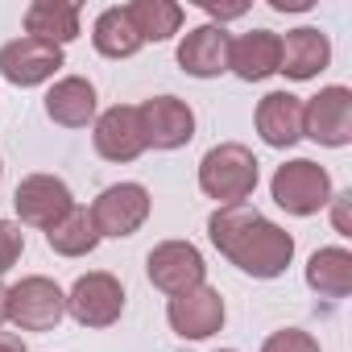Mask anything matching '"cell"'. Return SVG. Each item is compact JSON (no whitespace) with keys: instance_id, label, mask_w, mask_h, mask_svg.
Segmentation results:
<instances>
[{"instance_id":"cell-32","label":"cell","mask_w":352,"mask_h":352,"mask_svg":"<svg viewBox=\"0 0 352 352\" xmlns=\"http://www.w3.org/2000/svg\"><path fill=\"white\" fill-rule=\"evenodd\" d=\"M0 170H5V166H0Z\"/></svg>"},{"instance_id":"cell-16","label":"cell","mask_w":352,"mask_h":352,"mask_svg":"<svg viewBox=\"0 0 352 352\" xmlns=\"http://www.w3.org/2000/svg\"><path fill=\"white\" fill-rule=\"evenodd\" d=\"M327 63H331V42H327V34L302 25V30H290V34L282 38L278 71H282L286 79H298V83H302V79H315Z\"/></svg>"},{"instance_id":"cell-10","label":"cell","mask_w":352,"mask_h":352,"mask_svg":"<svg viewBox=\"0 0 352 352\" xmlns=\"http://www.w3.org/2000/svg\"><path fill=\"white\" fill-rule=\"evenodd\" d=\"M302 137L319 145H348L352 141V91L348 87H323L315 100L302 104Z\"/></svg>"},{"instance_id":"cell-27","label":"cell","mask_w":352,"mask_h":352,"mask_svg":"<svg viewBox=\"0 0 352 352\" xmlns=\"http://www.w3.org/2000/svg\"><path fill=\"white\" fill-rule=\"evenodd\" d=\"M204 13H208V17H216V21L224 25V21H232V17H245V13H249V5H216V0H204Z\"/></svg>"},{"instance_id":"cell-24","label":"cell","mask_w":352,"mask_h":352,"mask_svg":"<svg viewBox=\"0 0 352 352\" xmlns=\"http://www.w3.org/2000/svg\"><path fill=\"white\" fill-rule=\"evenodd\" d=\"M261 352H319V340L302 327H282L261 344Z\"/></svg>"},{"instance_id":"cell-18","label":"cell","mask_w":352,"mask_h":352,"mask_svg":"<svg viewBox=\"0 0 352 352\" xmlns=\"http://www.w3.org/2000/svg\"><path fill=\"white\" fill-rule=\"evenodd\" d=\"M25 38L50 42L63 50L71 38H79V5H71V0H34L25 9Z\"/></svg>"},{"instance_id":"cell-20","label":"cell","mask_w":352,"mask_h":352,"mask_svg":"<svg viewBox=\"0 0 352 352\" xmlns=\"http://www.w3.org/2000/svg\"><path fill=\"white\" fill-rule=\"evenodd\" d=\"M307 286L319 290L323 298H344L352 290V253L340 249V245L311 253V261H307Z\"/></svg>"},{"instance_id":"cell-26","label":"cell","mask_w":352,"mask_h":352,"mask_svg":"<svg viewBox=\"0 0 352 352\" xmlns=\"http://www.w3.org/2000/svg\"><path fill=\"white\" fill-rule=\"evenodd\" d=\"M331 220H336V232L340 236H352V191L331 195Z\"/></svg>"},{"instance_id":"cell-12","label":"cell","mask_w":352,"mask_h":352,"mask_svg":"<svg viewBox=\"0 0 352 352\" xmlns=\"http://www.w3.org/2000/svg\"><path fill=\"white\" fill-rule=\"evenodd\" d=\"M63 67V50L38 38H17L0 50V75L17 87H38L46 79H54V71Z\"/></svg>"},{"instance_id":"cell-22","label":"cell","mask_w":352,"mask_h":352,"mask_svg":"<svg viewBox=\"0 0 352 352\" xmlns=\"http://www.w3.org/2000/svg\"><path fill=\"white\" fill-rule=\"evenodd\" d=\"M124 13L141 34V42H166L183 25V9L174 0H133V5H124Z\"/></svg>"},{"instance_id":"cell-1","label":"cell","mask_w":352,"mask_h":352,"mask_svg":"<svg viewBox=\"0 0 352 352\" xmlns=\"http://www.w3.org/2000/svg\"><path fill=\"white\" fill-rule=\"evenodd\" d=\"M208 236L236 270H245L253 278H278V274H286V265L294 257V236L245 204L216 208L208 220Z\"/></svg>"},{"instance_id":"cell-5","label":"cell","mask_w":352,"mask_h":352,"mask_svg":"<svg viewBox=\"0 0 352 352\" xmlns=\"http://www.w3.org/2000/svg\"><path fill=\"white\" fill-rule=\"evenodd\" d=\"M145 274H149V282H153L157 290H166V294L174 298V294H183V290L204 286L208 265H204V253H199L191 241H162V245L149 249Z\"/></svg>"},{"instance_id":"cell-31","label":"cell","mask_w":352,"mask_h":352,"mask_svg":"<svg viewBox=\"0 0 352 352\" xmlns=\"http://www.w3.org/2000/svg\"><path fill=\"white\" fill-rule=\"evenodd\" d=\"M220 352H232V348H220Z\"/></svg>"},{"instance_id":"cell-7","label":"cell","mask_w":352,"mask_h":352,"mask_svg":"<svg viewBox=\"0 0 352 352\" xmlns=\"http://www.w3.org/2000/svg\"><path fill=\"white\" fill-rule=\"evenodd\" d=\"M67 315L83 327H112L124 315V286L104 270L83 274L67 294Z\"/></svg>"},{"instance_id":"cell-9","label":"cell","mask_w":352,"mask_h":352,"mask_svg":"<svg viewBox=\"0 0 352 352\" xmlns=\"http://www.w3.org/2000/svg\"><path fill=\"white\" fill-rule=\"evenodd\" d=\"M13 208L21 216V224H34V228H54L71 208V187L63 179H54V174H30V179L17 183L13 191Z\"/></svg>"},{"instance_id":"cell-28","label":"cell","mask_w":352,"mask_h":352,"mask_svg":"<svg viewBox=\"0 0 352 352\" xmlns=\"http://www.w3.org/2000/svg\"><path fill=\"white\" fill-rule=\"evenodd\" d=\"M270 9L274 13H307L311 0H270Z\"/></svg>"},{"instance_id":"cell-17","label":"cell","mask_w":352,"mask_h":352,"mask_svg":"<svg viewBox=\"0 0 352 352\" xmlns=\"http://www.w3.org/2000/svg\"><path fill=\"white\" fill-rule=\"evenodd\" d=\"M257 133L274 149H290L302 137V100L290 91H270L257 104Z\"/></svg>"},{"instance_id":"cell-21","label":"cell","mask_w":352,"mask_h":352,"mask_svg":"<svg viewBox=\"0 0 352 352\" xmlns=\"http://www.w3.org/2000/svg\"><path fill=\"white\" fill-rule=\"evenodd\" d=\"M46 245L58 257H87L100 245V232L91 224V212L87 208H71L54 228H46Z\"/></svg>"},{"instance_id":"cell-19","label":"cell","mask_w":352,"mask_h":352,"mask_svg":"<svg viewBox=\"0 0 352 352\" xmlns=\"http://www.w3.org/2000/svg\"><path fill=\"white\" fill-rule=\"evenodd\" d=\"M46 116L63 129H83L91 116H96V87L79 75H67L58 79L50 91H46Z\"/></svg>"},{"instance_id":"cell-11","label":"cell","mask_w":352,"mask_h":352,"mask_svg":"<svg viewBox=\"0 0 352 352\" xmlns=\"http://www.w3.org/2000/svg\"><path fill=\"white\" fill-rule=\"evenodd\" d=\"M166 319L174 327V336L183 340H208L224 327V298L216 286H195V290H183L174 294L170 307H166Z\"/></svg>"},{"instance_id":"cell-13","label":"cell","mask_w":352,"mask_h":352,"mask_svg":"<svg viewBox=\"0 0 352 352\" xmlns=\"http://www.w3.org/2000/svg\"><path fill=\"white\" fill-rule=\"evenodd\" d=\"M96 153L108 162H133L145 153V133L133 104H116L96 120Z\"/></svg>"},{"instance_id":"cell-6","label":"cell","mask_w":352,"mask_h":352,"mask_svg":"<svg viewBox=\"0 0 352 352\" xmlns=\"http://www.w3.org/2000/svg\"><path fill=\"white\" fill-rule=\"evenodd\" d=\"M149 208L153 199L141 183H112L91 204V224L100 236H133L149 220Z\"/></svg>"},{"instance_id":"cell-25","label":"cell","mask_w":352,"mask_h":352,"mask_svg":"<svg viewBox=\"0 0 352 352\" xmlns=\"http://www.w3.org/2000/svg\"><path fill=\"white\" fill-rule=\"evenodd\" d=\"M21 249H25V232L17 224H9V220H0V274H9L17 265Z\"/></svg>"},{"instance_id":"cell-15","label":"cell","mask_w":352,"mask_h":352,"mask_svg":"<svg viewBox=\"0 0 352 352\" xmlns=\"http://www.w3.org/2000/svg\"><path fill=\"white\" fill-rule=\"evenodd\" d=\"M278 54H282V38L274 30H249V34L232 38L228 71H236V79H245V83H261V79L278 75Z\"/></svg>"},{"instance_id":"cell-2","label":"cell","mask_w":352,"mask_h":352,"mask_svg":"<svg viewBox=\"0 0 352 352\" xmlns=\"http://www.w3.org/2000/svg\"><path fill=\"white\" fill-rule=\"evenodd\" d=\"M199 187L220 208L245 204L257 191V157H253V149L241 145V141L212 145L204 153V162H199Z\"/></svg>"},{"instance_id":"cell-4","label":"cell","mask_w":352,"mask_h":352,"mask_svg":"<svg viewBox=\"0 0 352 352\" xmlns=\"http://www.w3.org/2000/svg\"><path fill=\"white\" fill-rule=\"evenodd\" d=\"M270 191H274V204L290 216H315L319 208L331 204V179L311 157H294V162L278 166Z\"/></svg>"},{"instance_id":"cell-23","label":"cell","mask_w":352,"mask_h":352,"mask_svg":"<svg viewBox=\"0 0 352 352\" xmlns=\"http://www.w3.org/2000/svg\"><path fill=\"white\" fill-rule=\"evenodd\" d=\"M91 42H96V50H100L104 58H129V54H137V50L145 46V42H141V34L133 30V21H129L124 5H120V9H104V13L96 17Z\"/></svg>"},{"instance_id":"cell-29","label":"cell","mask_w":352,"mask_h":352,"mask_svg":"<svg viewBox=\"0 0 352 352\" xmlns=\"http://www.w3.org/2000/svg\"><path fill=\"white\" fill-rule=\"evenodd\" d=\"M0 352H25V340L13 331H0Z\"/></svg>"},{"instance_id":"cell-8","label":"cell","mask_w":352,"mask_h":352,"mask_svg":"<svg viewBox=\"0 0 352 352\" xmlns=\"http://www.w3.org/2000/svg\"><path fill=\"white\" fill-rule=\"evenodd\" d=\"M141 116V133H145V149H183L195 137V112L187 100L179 96H153L145 104H137Z\"/></svg>"},{"instance_id":"cell-30","label":"cell","mask_w":352,"mask_h":352,"mask_svg":"<svg viewBox=\"0 0 352 352\" xmlns=\"http://www.w3.org/2000/svg\"><path fill=\"white\" fill-rule=\"evenodd\" d=\"M0 323H5V286H0Z\"/></svg>"},{"instance_id":"cell-3","label":"cell","mask_w":352,"mask_h":352,"mask_svg":"<svg viewBox=\"0 0 352 352\" xmlns=\"http://www.w3.org/2000/svg\"><path fill=\"white\" fill-rule=\"evenodd\" d=\"M67 315V294L58 290V282L34 274L21 278L5 290V319L21 331H54Z\"/></svg>"},{"instance_id":"cell-14","label":"cell","mask_w":352,"mask_h":352,"mask_svg":"<svg viewBox=\"0 0 352 352\" xmlns=\"http://www.w3.org/2000/svg\"><path fill=\"white\" fill-rule=\"evenodd\" d=\"M228 30L224 25H195L183 42H179V67L195 79H216L228 71Z\"/></svg>"}]
</instances>
